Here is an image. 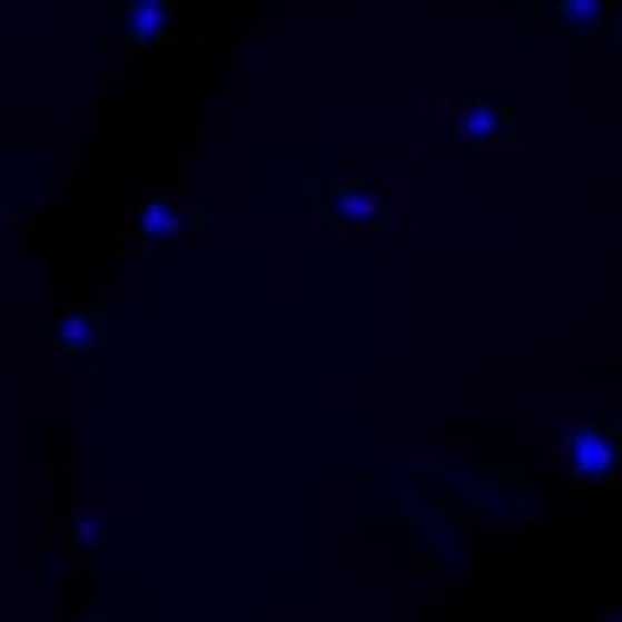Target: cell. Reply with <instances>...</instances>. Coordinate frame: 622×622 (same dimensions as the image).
Here are the masks:
<instances>
[{"label":"cell","instance_id":"obj_1","mask_svg":"<svg viewBox=\"0 0 622 622\" xmlns=\"http://www.w3.org/2000/svg\"><path fill=\"white\" fill-rule=\"evenodd\" d=\"M570 457L583 477H603L616 467V444L600 427H583L570 441Z\"/></svg>","mask_w":622,"mask_h":622},{"label":"cell","instance_id":"obj_6","mask_svg":"<svg viewBox=\"0 0 622 622\" xmlns=\"http://www.w3.org/2000/svg\"><path fill=\"white\" fill-rule=\"evenodd\" d=\"M461 136L464 139H471V142H487L494 132H497V113L491 110V107H477V110H471V113H464L461 117Z\"/></svg>","mask_w":622,"mask_h":622},{"label":"cell","instance_id":"obj_3","mask_svg":"<svg viewBox=\"0 0 622 622\" xmlns=\"http://www.w3.org/2000/svg\"><path fill=\"white\" fill-rule=\"evenodd\" d=\"M166 27V10L159 7V0H136V7L126 13V30L136 40H149Z\"/></svg>","mask_w":622,"mask_h":622},{"label":"cell","instance_id":"obj_4","mask_svg":"<svg viewBox=\"0 0 622 622\" xmlns=\"http://www.w3.org/2000/svg\"><path fill=\"white\" fill-rule=\"evenodd\" d=\"M139 229H142V236H149V239H172V236H179L182 219H179L176 209H169V206H162V203H152L149 209H142Z\"/></svg>","mask_w":622,"mask_h":622},{"label":"cell","instance_id":"obj_7","mask_svg":"<svg viewBox=\"0 0 622 622\" xmlns=\"http://www.w3.org/2000/svg\"><path fill=\"white\" fill-rule=\"evenodd\" d=\"M57 338H60V345H63L67 352H80V348H83V345L93 338V332H90V322H87V318L70 315V318H63V322H60Z\"/></svg>","mask_w":622,"mask_h":622},{"label":"cell","instance_id":"obj_2","mask_svg":"<svg viewBox=\"0 0 622 622\" xmlns=\"http://www.w3.org/2000/svg\"><path fill=\"white\" fill-rule=\"evenodd\" d=\"M377 209H381L377 196L365 192V189H352V192H342V196L335 199V216H338L345 226H362V223H368V219L377 216Z\"/></svg>","mask_w":622,"mask_h":622},{"label":"cell","instance_id":"obj_5","mask_svg":"<svg viewBox=\"0 0 622 622\" xmlns=\"http://www.w3.org/2000/svg\"><path fill=\"white\" fill-rule=\"evenodd\" d=\"M560 17L566 27L573 30H590L600 23L603 10H606V0H560Z\"/></svg>","mask_w":622,"mask_h":622}]
</instances>
